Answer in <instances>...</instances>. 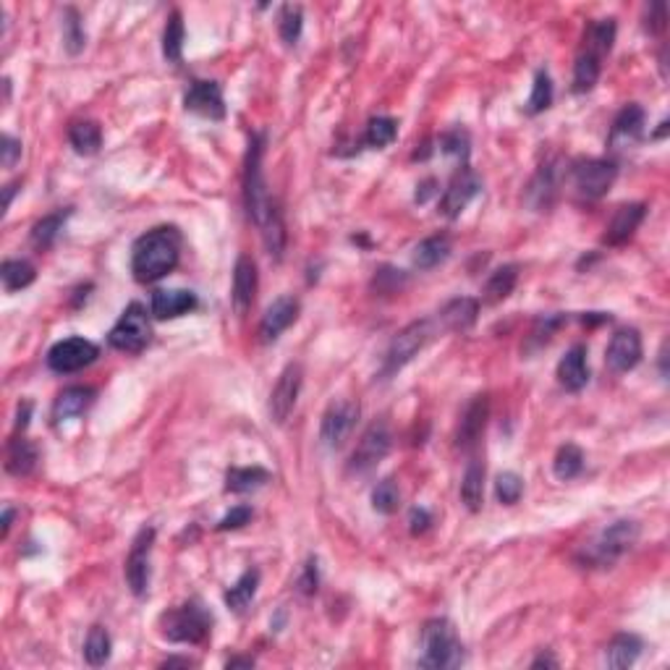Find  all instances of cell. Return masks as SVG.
Here are the masks:
<instances>
[{
    "instance_id": "cell-1",
    "label": "cell",
    "mask_w": 670,
    "mask_h": 670,
    "mask_svg": "<svg viewBox=\"0 0 670 670\" xmlns=\"http://www.w3.org/2000/svg\"><path fill=\"white\" fill-rule=\"evenodd\" d=\"M181 234L173 226L152 228L139 236L132 249V272L139 283H155L178 265Z\"/></svg>"
},
{
    "instance_id": "cell-2",
    "label": "cell",
    "mask_w": 670,
    "mask_h": 670,
    "mask_svg": "<svg viewBox=\"0 0 670 670\" xmlns=\"http://www.w3.org/2000/svg\"><path fill=\"white\" fill-rule=\"evenodd\" d=\"M464 663V644L456 634V626L448 618H433L422 629V657L419 668L448 670Z\"/></svg>"
},
{
    "instance_id": "cell-3",
    "label": "cell",
    "mask_w": 670,
    "mask_h": 670,
    "mask_svg": "<svg viewBox=\"0 0 670 670\" xmlns=\"http://www.w3.org/2000/svg\"><path fill=\"white\" fill-rule=\"evenodd\" d=\"M262 155H265V136L254 134L249 142L246 166H244V207L257 228L268 220L272 207L278 204L268 194V184L262 176Z\"/></svg>"
},
{
    "instance_id": "cell-4",
    "label": "cell",
    "mask_w": 670,
    "mask_h": 670,
    "mask_svg": "<svg viewBox=\"0 0 670 670\" xmlns=\"http://www.w3.org/2000/svg\"><path fill=\"white\" fill-rule=\"evenodd\" d=\"M210 629H212V615L197 600L178 605L160 615L163 637L176 644H202L210 637Z\"/></svg>"
},
{
    "instance_id": "cell-5",
    "label": "cell",
    "mask_w": 670,
    "mask_h": 670,
    "mask_svg": "<svg viewBox=\"0 0 670 670\" xmlns=\"http://www.w3.org/2000/svg\"><path fill=\"white\" fill-rule=\"evenodd\" d=\"M435 335V320H417V322L406 325L388 346V354H385V362H382V377H391V374L401 372Z\"/></svg>"
},
{
    "instance_id": "cell-6",
    "label": "cell",
    "mask_w": 670,
    "mask_h": 670,
    "mask_svg": "<svg viewBox=\"0 0 670 670\" xmlns=\"http://www.w3.org/2000/svg\"><path fill=\"white\" fill-rule=\"evenodd\" d=\"M639 539V524L637 521H629V519H623V521H615V524H610L607 529L600 532V537L589 545V550H587V563H592V566H613L615 561H621L634 545H637Z\"/></svg>"
},
{
    "instance_id": "cell-7",
    "label": "cell",
    "mask_w": 670,
    "mask_h": 670,
    "mask_svg": "<svg viewBox=\"0 0 670 670\" xmlns=\"http://www.w3.org/2000/svg\"><path fill=\"white\" fill-rule=\"evenodd\" d=\"M152 338V325H150V314L139 302L129 304L124 309V314L118 317V322L113 325V331L107 333V343L116 351H126V354H139Z\"/></svg>"
},
{
    "instance_id": "cell-8",
    "label": "cell",
    "mask_w": 670,
    "mask_h": 670,
    "mask_svg": "<svg viewBox=\"0 0 670 670\" xmlns=\"http://www.w3.org/2000/svg\"><path fill=\"white\" fill-rule=\"evenodd\" d=\"M618 176V168L613 160H603V158H589V160H579L571 168V184L576 189V194L581 200L595 202L603 200L610 192L613 181Z\"/></svg>"
},
{
    "instance_id": "cell-9",
    "label": "cell",
    "mask_w": 670,
    "mask_h": 670,
    "mask_svg": "<svg viewBox=\"0 0 670 670\" xmlns=\"http://www.w3.org/2000/svg\"><path fill=\"white\" fill-rule=\"evenodd\" d=\"M393 448V433L388 427V422H372L362 440L356 442L354 453H351V461H348V471L354 474H367L369 469H374Z\"/></svg>"
},
{
    "instance_id": "cell-10",
    "label": "cell",
    "mask_w": 670,
    "mask_h": 670,
    "mask_svg": "<svg viewBox=\"0 0 670 670\" xmlns=\"http://www.w3.org/2000/svg\"><path fill=\"white\" fill-rule=\"evenodd\" d=\"M98 356H100V348L92 340L73 335V338H66V340H58L47 351V367L58 372V374H71V372L90 367Z\"/></svg>"
},
{
    "instance_id": "cell-11",
    "label": "cell",
    "mask_w": 670,
    "mask_h": 670,
    "mask_svg": "<svg viewBox=\"0 0 670 670\" xmlns=\"http://www.w3.org/2000/svg\"><path fill=\"white\" fill-rule=\"evenodd\" d=\"M359 403L356 401H335L328 406V411L322 414V427H320V437L322 442L331 448V451H338L346 445V440L351 437L356 422H359Z\"/></svg>"
},
{
    "instance_id": "cell-12",
    "label": "cell",
    "mask_w": 670,
    "mask_h": 670,
    "mask_svg": "<svg viewBox=\"0 0 670 670\" xmlns=\"http://www.w3.org/2000/svg\"><path fill=\"white\" fill-rule=\"evenodd\" d=\"M302 382H304V367L299 362L288 365V367L280 372L272 393H270V417L275 425H286V419L291 417L294 406L299 401V393H302Z\"/></svg>"
},
{
    "instance_id": "cell-13",
    "label": "cell",
    "mask_w": 670,
    "mask_h": 670,
    "mask_svg": "<svg viewBox=\"0 0 670 670\" xmlns=\"http://www.w3.org/2000/svg\"><path fill=\"white\" fill-rule=\"evenodd\" d=\"M479 189H482V178L469 166L459 168L440 200V215H445L448 220H456L469 207V202L479 194Z\"/></svg>"
},
{
    "instance_id": "cell-14",
    "label": "cell",
    "mask_w": 670,
    "mask_h": 670,
    "mask_svg": "<svg viewBox=\"0 0 670 670\" xmlns=\"http://www.w3.org/2000/svg\"><path fill=\"white\" fill-rule=\"evenodd\" d=\"M152 542H155V529L144 527L136 535L132 553L126 558V581L132 587L136 597H144L150 589V553H152Z\"/></svg>"
},
{
    "instance_id": "cell-15",
    "label": "cell",
    "mask_w": 670,
    "mask_h": 670,
    "mask_svg": "<svg viewBox=\"0 0 670 670\" xmlns=\"http://www.w3.org/2000/svg\"><path fill=\"white\" fill-rule=\"evenodd\" d=\"M605 362L615 374L631 372L641 362V335L634 328H623L610 338Z\"/></svg>"
},
{
    "instance_id": "cell-16",
    "label": "cell",
    "mask_w": 670,
    "mask_h": 670,
    "mask_svg": "<svg viewBox=\"0 0 670 670\" xmlns=\"http://www.w3.org/2000/svg\"><path fill=\"white\" fill-rule=\"evenodd\" d=\"M184 107L204 116L210 121H223L226 118V102H223V90L218 82H192L189 92L184 95Z\"/></svg>"
},
{
    "instance_id": "cell-17",
    "label": "cell",
    "mask_w": 670,
    "mask_h": 670,
    "mask_svg": "<svg viewBox=\"0 0 670 670\" xmlns=\"http://www.w3.org/2000/svg\"><path fill=\"white\" fill-rule=\"evenodd\" d=\"M299 312H302V304L294 296H280L275 302L270 304L262 314V322H260V338L262 343H272L278 340L280 333H286L296 320H299Z\"/></svg>"
},
{
    "instance_id": "cell-18",
    "label": "cell",
    "mask_w": 670,
    "mask_h": 670,
    "mask_svg": "<svg viewBox=\"0 0 670 670\" xmlns=\"http://www.w3.org/2000/svg\"><path fill=\"white\" fill-rule=\"evenodd\" d=\"M257 286H260V275H257L254 260L249 254H241L236 260L234 291H231V302L238 317H246V312L252 309V304L257 299Z\"/></svg>"
},
{
    "instance_id": "cell-19",
    "label": "cell",
    "mask_w": 670,
    "mask_h": 670,
    "mask_svg": "<svg viewBox=\"0 0 670 670\" xmlns=\"http://www.w3.org/2000/svg\"><path fill=\"white\" fill-rule=\"evenodd\" d=\"M641 136H644V107L637 105V102H631V105H626V107L615 116V121H613V126H610L607 144H610L613 150H626V147L639 144Z\"/></svg>"
},
{
    "instance_id": "cell-20",
    "label": "cell",
    "mask_w": 670,
    "mask_h": 670,
    "mask_svg": "<svg viewBox=\"0 0 670 670\" xmlns=\"http://www.w3.org/2000/svg\"><path fill=\"white\" fill-rule=\"evenodd\" d=\"M487 417H490V399L487 396H474V401L467 406V411L461 417L459 433H456V445L461 451H471L482 440V433L487 427Z\"/></svg>"
},
{
    "instance_id": "cell-21",
    "label": "cell",
    "mask_w": 670,
    "mask_h": 670,
    "mask_svg": "<svg viewBox=\"0 0 670 670\" xmlns=\"http://www.w3.org/2000/svg\"><path fill=\"white\" fill-rule=\"evenodd\" d=\"M477 317H479V302L471 296H459L437 312L435 325L440 333H459V331H469L477 322Z\"/></svg>"
},
{
    "instance_id": "cell-22",
    "label": "cell",
    "mask_w": 670,
    "mask_h": 670,
    "mask_svg": "<svg viewBox=\"0 0 670 670\" xmlns=\"http://www.w3.org/2000/svg\"><path fill=\"white\" fill-rule=\"evenodd\" d=\"M197 306H200V299H197L194 291H186V288H160V291L152 294L150 312L158 320H173V317L194 312Z\"/></svg>"
},
{
    "instance_id": "cell-23",
    "label": "cell",
    "mask_w": 670,
    "mask_h": 670,
    "mask_svg": "<svg viewBox=\"0 0 670 670\" xmlns=\"http://www.w3.org/2000/svg\"><path fill=\"white\" fill-rule=\"evenodd\" d=\"M558 382L569 391L579 393L589 382V367H587V346L576 343L566 351V356L558 362Z\"/></svg>"
},
{
    "instance_id": "cell-24",
    "label": "cell",
    "mask_w": 670,
    "mask_h": 670,
    "mask_svg": "<svg viewBox=\"0 0 670 670\" xmlns=\"http://www.w3.org/2000/svg\"><path fill=\"white\" fill-rule=\"evenodd\" d=\"M644 215H647V207H644L641 202H631V204L618 207V210H615V215H613V220L607 223L605 244H610V246H621V244H626L631 236L637 234V228L641 226Z\"/></svg>"
},
{
    "instance_id": "cell-25",
    "label": "cell",
    "mask_w": 670,
    "mask_h": 670,
    "mask_svg": "<svg viewBox=\"0 0 670 670\" xmlns=\"http://www.w3.org/2000/svg\"><path fill=\"white\" fill-rule=\"evenodd\" d=\"M558 184H561V170H558V160H550L537 170V176L532 178L529 189H527V202L535 210H547L555 194H558Z\"/></svg>"
},
{
    "instance_id": "cell-26",
    "label": "cell",
    "mask_w": 670,
    "mask_h": 670,
    "mask_svg": "<svg viewBox=\"0 0 670 670\" xmlns=\"http://www.w3.org/2000/svg\"><path fill=\"white\" fill-rule=\"evenodd\" d=\"M95 403V391L87 388V385H73V388H66L56 403H53V422L61 425V422H68V419H76L82 417L90 406Z\"/></svg>"
},
{
    "instance_id": "cell-27",
    "label": "cell",
    "mask_w": 670,
    "mask_h": 670,
    "mask_svg": "<svg viewBox=\"0 0 670 670\" xmlns=\"http://www.w3.org/2000/svg\"><path fill=\"white\" fill-rule=\"evenodd\" d=\"M644 644L637 634H618L605 649V663L607 668H631L639 660Z\"/></svg>"
},
{
    "instance_id": "cell-28",
    "label": "cell",
    "mask_w": 670,
    "mask_h": 670,
    "mask_svg": "<svg viewBox=\"0 0 670 670\" xmlns=\"http://www.w3.org/2000/svg\"><path fill=\"white\" fill-rule=\"evenodd\" d=\"M39 461V453H37V445L27 437H16L11 440L8 445V453H5V471L13 474V477H30Z\"/></svg>"
},
{
    "instance_id": "cell-29",
    "label": "cell",
    "mask_w": 670,
    "mask_h": 670,
    "mask_svg": "<svg viewBox=\"0 0 670 670\" xmlns=\"http://www.w3.org/2000/svg\"><path fill=\"white\" fill-rule=\"evenodd\" d=\"M615 19H600V21H592L589 30L584 34V53H592L595 58L605 61V56H610L613 50V42H615Z\"/></svg>"
},
{
    "instance_id": "cell-30",
    "label": "cell",
    "mask_w": 670,
    "mask_h": 670,
    "mask_svg": "<svg viewBox=\"0 0 670 670\" xmlns=\"http://www.w3.org/2000/svg\"><path fill=\"white\" fill-rule=\"evenodd\" d=\"M519 283V268L516 265H502L498 268L485 283V291H482V302L485 304H501L505 302L513 288Z\"/></svg>"
},
{
    "instance_id": "cell-31",
    "label": "cell",
    "mask_w": 670,
    "mask_h": 670,
    "mask_svg": "<svg viewBox=\"0 0 670 670\" xmlns=\"http://www.w3.org/2000/svg\"><path fill=\"white\" fill-rule=\"evenodd\" d=\"M451 257V238L448 236H430L417 244L414 249V265L419 270H433L442 265Z\"/></svg>"
},
{
    "instance_id": "cell-32",
    "label": "cell",
    "mask_w": 670,
    "mask_h": 670,
    "mask_svg": "<svg viewBox=\"0 0 670 670\" xmlns=\"http://www.w3.org/2000/svg\"><path fill=\"white\" fill-rule=\"evenodd\" d=\"M260 231H262V238H265V246H268L270 257H272L275 262H280V260H283V252H286L288 234H286V220H283V212H280L278 204L272 207V212L268 215V220L260 226Z\"/></svg>"
},
{
    "instance_id": "cell-33",
    "label": "cell",
    "mask_w": 670,
    "mask_h": 670,
    "mask_svg": "<svg viewBox=\"0 0 670 670\" xmlns=\"http://www.w3.org/2000/svg\"><path fill=\"white\" fill-rule=\"evenodd\" d=\"M461 501L469 508L471 513H477L485 502V464L482 461H469V467L464 471V482H461Z\"/></svg>"
},
{
    "instance_id": "cell-34",
    "label": "cell",
    "mask_w": 670,
    "mask_h": 670,
    "mask_svg": "<svg viewBox=\"0 0 670 670\" xmlns=\"http://www.w3.org/2000/svg\"><path fill=\"white\" fill-rule=\"evenodd\" d=\"M600 71H603V61L600 58H595L592 53L579 50L576 64H573V92H579V95L592 92L595 84L600 82Z\"/></svg>"
},
{
    "instance_id": "cell-35",
    "label": "cell",
    "mask_w": 670,
    "mask_h": 670,
    "mask_svg": "<svg viewBox=\"0 0 670 670\" xmlns=\"http://www.w3.org/2000/svg\"><path fill=\"white\" fill-rule=\"evenodd\" d=\"M68 142L79 155H95L102 147V132L95 121H76L68 129Z\"/></svg>"
},
{
    "instance_id": "cell-36",
    "label": "cell",
    "mask_w": 670,
    "mask_h": 670,
    "mask_svg": "<svg viewBox=\"0 0 670 670\" xmlns=\"http://www.w3.org/2000/svg\"><path fill=\"white\" fill-rule=\"evenodd\" d=\"M184 37H186V27H184V16L181 11H173L168 16L166 32H163V56L168 64H181L184 61Z\"/></svg>"
},
{
    "instance_id": "cell-37",
    "label": "cell",
    "mask_w": 670,
    "mask_h": 670,
    "mask_svg": "<svg viewBox=\"0 0 670 670\" xmlns=\"http://www.w3.org/2000/svg\"><path fill=\"white\" fill-rule=\"evenodd\" d=\"M68 215H71V210H58V212H50L42 220H37L32 228V246H37V249H50L56 244V238L64 231Z\"/></svg>"
},
{
    "instance_id": "cell-38",
    "label": "cell",
    "mask_w": 670,
    "mask_h": 670,
    "mask_svg": "<svg viewBox=\"0 0 670 670\" xmlns=\"http://www.w3.org/2000/svg\"><path fill=\"white\" fill-rule=\"evenodd\" d=\"M270 482V471L262 469V467H246V469H231L226 474V490L228 493H252V490H260L262 485Z\"/></svg>"
},
{
    "instance_id": "cell-39",
    "label": "cell",
    "mask_w": 670,
    "mask_h": 670,
    "mask_svg": "<svg viewBox=\"0 0 670 670\" xmlns=\"http://www.w3.org/2000/svg\"><path fill=\"white\" fill-rule=\"evenodd\" d=\"M34 278H37V270H34L32 262H27V260H5L3 268H0V280H3V288H5L8 294L32 286Z\"/></svg>"
},
{
    "instance_id": "cell-40",
    "label": "cell",
    "mask_w": 670,
    "mask_h": 670,
    "mask_svg": "<svg viewBox=\"0 0 670 670\" xmlns=\"http://www.w3.org/2000/svg\"><path fill=\"white\" fill-rule=\"evenodd\" d=\"M257 587H260V571H244V573L238 576V581L226 592V605H228L231 610H238V613L246 610V605H252L254 595H257Z\"/></svg>"
},
{
    "instance_id": "cell-41",
    "label": "cell",
    "mask_w": 670,
    "mask_h": 670,
    "mask_svg": "<svg viewBox=\"0 0 670 670\" xmlns=\"http://www.w3.org/2000/svg\"><path fill=\"white\" fill-rule=\"evenodd\" d=\"M110 649H113L110 634L102 626H92L90 634H87V641H84V660L92 668H100L110 660Z\"/></svg>"
},
{
    "instance_id": "cell-42",
    "label": "cell",
    "mask_w": 670,
    "mask_h": 670,
    "mask_svg": "<svg viewBox=\"0 0 670 670\" xmlns=\"http://www.w3.org/2000/svg\"><path fill=\"white\" fill-rule=\"evenodd\" d=\"M581 469H584V453H581V448L573 445V442H566V445L555 453V461H553L555 477L563 479V482H569L573 477H579Z\"/></svg>"
},
{
    "instance_id": "cell-43",
    "label": "cell",
    "mask_w": 670,
    "mask_h": 670,
    "mask_svg": "<svg viewBox=\"0 0 670 670\" xmlns=\"http://www.w3.org/2000/svg\"><path fill=\"white\" fill-rule=\"evenodd\" d=\"M399 136V124L388 116H377L367 124V134H365V142H367L372 150H382L388 144H393Z\"/></svg>"
},
{
    "instance_id": "cell-44",
    "label": "cell",
    "mask_w": 670,
    "mask_h": 670,
    "mask_svg": "<svg viewBox=\"0 0 670 670\" xmlns=\"http://www.w3.org/2000/svg\"><path fill=\"white\" fill-rule=\"evenodd\" d=\"M302 27H304V11L302 5H283L280 8V16H278V34L286 45H296V39L302 37Z\"/></svg>"
},
{
    "instance_id": "cell-45",
    "label": "cell",
    "mask_w": 670,
    "mask_h": 670,
    "mask_svg": "<svg viewBox=\"0 0 670 670\" xmlns=\"http://www.w3.org/2000/svg\"><path fill=\"white\" fill-rule=\"evenodd\" d=\"M401 505V490L393 479H382L377 482V487L372 490V508L382 516H391L396 513Z\"/></svg>"
},
{
    "instance_id": "cell-46",
    "label": "cell",
    "mask_w": 670,
    "mask_h": 670,
    "mask_svg": "<svg viewBox=\"0 0 670 670\" xmlns=\"http://www.w3.org/2000/svg\"><path fill=\"white\" fill-rule=\"evenodd\" d=\"M64 42L71 56H79L87 45V34L82 27V16L76 8H66V19H64Z\"/></svg>"
},
{
    "instance_id": "cell-47",
    "label": "cell",
    "mask_w": 670,
    "mask_h": 670,
    "mask_svg": "<svg viewBox=\"0 0 670 670\" xmlns=\"http://www.w3.org/2000/svg\"><path fill=\"white\" fill-rule=\"evenodd\" d=\"M553 105V79L547 71H537L535 84H532V95H529V102H527V110L537 116L542 110H547Z\"/></svg>"
},
{
    "instance_id": "cell-48",
    "label": "cell",
    "mask_w": 670,
    "mask_h": 670,
    "mask_svg": "<svg viewBox=\"0 0 670 670\" xmlns=\"http://www.w3.org/2000/svg\"><path fill=\"white\" fill-rule=\"evenodd\" d=\"M495 495L502 505H513L521 501L524 495V479L516 471H502L501 477L495 479Z\"/></svg>"
},
{
    "instance_id": "cell-49",
    "label": "cell",
    "mask_w": 670,
    "mask_h": 670,
    "mask_svg": "<svg viewBox=\"0 0 670 670\" xmlns=\"http://www.w3.org/2000/svg\"><path fill=\"white\" fill-rule=\"evenodd\" d=\"M563 325H566V317H563V314H545V317H539L535 322L529 340L535 343V348H539L542 343H547L553 335L558 333Z\"/></svg>"
},
{
    "instance_id": "cell-50",
    "label": "cell",
    "mask_w": 670,
    "mask_h": 670,
    "mask_svg": "<svg viewBox=\"0 0 670 670\" xmlns=\"http://www.w3.org/2000/svg\"><path fill=\"white\" fill-rule=\"evenodd\" d=\"M440 150L445 155L459 158V160L467 163V158H469V134L464 129H453V132L442 134L440 136Z\"/></svg>"
},
{
    "instance_id": "cell-51",
    "label": "cell",
    "mask_w": 670,
    "mask_h": 670,
    "mask_svg": "<svg viewBox=\"0 0 670 670\" xmlns=\"http://www.w3.org/2000/svg\"><path fill=\"white\" fill-rule=\"evenodd\" d=\"M252 516H254V511L249 508V505H236L231 508L220 521H218V532H234V529H241V527H246L249 521H252Z\"/></svg>"
},
{
    "instance_id": "cell-52",
    "label": "cell",
    "mask_w": 670,
    "mask_h": 670,
    "mask_svg": "<svg viewBox=\"0 0 670 670\" xmlns=\"http://www.w3.org/2000/svg\"><path fill=\"white\" fill-rule=\"evenodd\" d=\"M21 158V142L13 139L11 134L0 136V163L3 168H13Z\"/></svg>"
},
{
    "instance_id": "cell-53",
    "label": "cell",
    "mask_w": 670,
    "mask_h": 670,
    "mask_svg": "<svg viewBox=\"0 0 670 670\" xmlns=\"http://www.w3.org/2000/svg\"><path fill=\"white\" fill-rule=\"evenodd\" d=\"M320 587V571H317V558H309L306 566H304L302 576H299V592L312 597Z\"/></svg>"
},
{
    "instance_id": "cell-54",
    "label": "cell",
    "mask_w": 670,
    "mask_h": 670,
    "mask_svg": "<svg viewBox=\"0 0 670 670\" xmlns=\"http://www.w3.org/2000/svg\"><path fill=\"white\" fill-rule=\"evenodd\" d=\"M668 27V8L666 3H652L649 16H647V30L652 34H663Z\"/></svg>"
},
{
    "instance_id": "cell-55",
    "label": "cell",
    "mask_w": 670,
    "mask_h": 670,
    "mask_svg": "<svg viewBox=\"0 0 670 670\" xmlns=\"http://www.w3.org/2000/svg\"><path fill=\"white\" fill-rule=\"evenodd\" d=\"M430 524H433L430 511H425V508H414V511H411V516H408V529H411V535H425V532L430 529Z\"/></svg>"
},
{
    "instance_id": "cell-56",
    "label": "cell",
    "mask_w": 670,
    "mask_h": 670,
    "mask_svg": "<svg viewBox=\"0 0 670 670\" xmlns=\"http://www.w3.org/2000/svg\"><path fill=\"white\" fill-rule=\"evenodd\" d=\"M30 417H32V403H21L19 406V419H16V430H27L30 425Z\"/></svg>"
},
{
    "instance_id": "cell-57",
    "label": "cell",
    "mask_w": 670,
    "mask_h": 670,
    "mask_svg": "<svg viewBox=\"0 0 670 670\" xmlns=\"http://www.w3.org/2000/svg\"><path fill=\"white\" fill-rule=\"evenodd\" d=\"M19 186H21V181H13V184H8V186L3 189V194H5V197H3V212H5V210L11 207V202H13V194H16V189H19Z\"/></svg>"
},
{
    "instance_id": "cell-58",
    "label": "cell",
    "mask_w": 670,
    "mask_h": 670,
    "mask_svg": "<svg viewBox=\"0 0 670 670\" xmlns=\"http://www.w3.org/2000/svg\"><path fill=\"white\" fill-rule=\"evenodd\" d=\"M532 668H558V660L550 657V655H539L535 663H532Z\"/></svg>"
},
{
    "instance_id": "cell-59",
    "label": "cell",
    "mask_w": 670,
    "mask_h": 670,
    "mask_svg": "<svg viewBox=\"0 0 670 670\" xmlns=\"http://www.w3.org/2000/svg\"><path fill=\"white\" fill-rule=\"evenodd\" d=\"M226 666H228V668H252L254 660H252V657H234V660H228Z\"/></svg>"
},
{
    "instance_id": "cell-60",
    "label": "cell",
    "mask_w": 670,
    "mask_h": 670,
    "mask_svg": "<svg viewBox=\"0 0 670 670\" xmlns=\"http://www.w3.org/2000/svg\"><path fill=\"white\" fill-rule=\"evenodd\" d=\"M13 513H16L13 508H5V511H3V537L8 535V529H11V521H13Z\"/></svg>"
},
{
    "instance_id": "cell-61",
    "label": "cell",
    "mask_w": 670,
    "mask_h": 670,
    "mask_svg": "<svg viewBox=\"0 0 670 670\" xmlns=\"http://www.w3.org/2000/svg\"><path fill=\"white\" fill-rule=\"evenodd\" d=\"M433 186H435V181L430 178V181H425L422 184V194H417V202H425L430 194H433Z\"/></svg>"
},
{
    "instance_id": "cell-62",
    "label": "cell",
    "mask_w": 670,
    "mask_h": 670,
    "mask_svg": "<svg viewBox=\"0 0 670 670\" xmlns=\"http://www.w3.org/2000/svg\"><path fill=\"white\" fill-rule=\"evenodd\" d=\"M173 666H194V663L189 657H170L163 663V668H173Z\"/></svg>"
}]
</instances>
